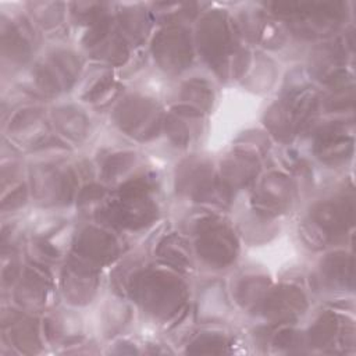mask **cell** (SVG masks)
Listing matches in <instances>:
<instances>
[{
  "label": "cell",
  "instance_id": "1",
  "mask_svg": "<svg viewBox=\"0 0 356 356\" xmlns=\"http://www.w3.org/2000/svg\"><path fill=\"white\" fill-rule=\"evenodd\" d=\"M197 250L210 264H228L236 253V241L222 224H209L199 231Z\"/></svg>",
  "mask_w": 356,
  "mask_h": 356
}]
</instances>
